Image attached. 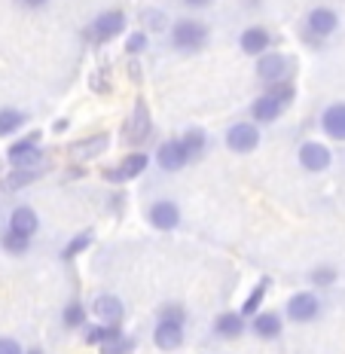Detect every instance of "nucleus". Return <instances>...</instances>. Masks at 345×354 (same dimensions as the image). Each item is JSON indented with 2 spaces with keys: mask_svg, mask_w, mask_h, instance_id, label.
Instances as JSON below:
<instances>
[{
  "mask_svg": "<svg viewBox=\"0 0 345 354\" xmlns=\"http://www.w3.org/2000/svg\"><path fill=\"white\" fill-rule=\"evenodd\" d=\"M293 101H297V83H278V86H269L263 95H257L251 101V107H248V116H251V122L257 125H272L281 120V113L288 110Z\"/></svg>",
  "mask_w": 345,
  "mask_h": 354,
  "instance_id": "f257e3e1",
  "label": "nucleus"
},
{
  "mask_svg": "<svg viewBox=\"0 0 345 354\" xmlns=\"http://www.w3.org/2000/svg\"><path fill=\"white\" fill-rule=\"evenodd\" d=\"M168 49L180 55H199L211 40V28L199 19H178L168 25Z\"/></svg>",
  "mask_w": 345,
  "mask_h": 354,
  "instance_id": "f03ea898",
  "label": "nucleus"
},
{
  "mask_svg": "<svg viewBox=\"0 0 345 354\" xmlns=\"http://www.w3.org/2000/svg\"><path fill=\"white\" fill-rule=\"evenodd\" d=\"M254 73L266 88L278 83H290L293 73H297V58L290 53H281V49H269V53L257 55Z\"/></svg>",
  "mask_w": 345,
  "mask_h": 354,
  "instance_id": "7ed1b4c3",
  "label": "nucleus"
},
{
  "mask_svg": "<svg viewBox=\"0 0 345 354\" xmlns=\"http://www.w3.org/2000/svg\"><path fill=\"white\" fill-rule=\"evenodd\" d=\"M129 28V16L126 10H104L98 12L89 25H86V40L95 43V46H107V43H113L116 37H122Z\"/></svg>",
  "mask_w": 345,
  "mask_h": 354,
  "instance_id": "20e7f679",
  "label": "nucleus"
},
{
  "mask_svg": "<svg viewBox=\"0 0 345 354\" xmlns=\"http://www.w3.org/2000/svg\"><path fill=\"white\" fill-rule=\"evenodd\" d=\"M153 138V116L147 98H138L131 107V116L122 122V144H129L131 150H141V147Z\"/></svg>",
  "mask_w": 345,
  "mask_h": 354,
  "instance_id": "39448f33",
  "label": "nucleus"
},
{
  "mask_svg": "<svg viewBox=\"0 0 345 354\" xmlns=\"http://www.w3.org/2000/svg\"><path fill=\"white\" fill-rule=\"evenodd\" d=\"M147 168H150V153L131 150V153H126V156L116 162V165L101 168V180H104V183H113V187H122V183L135 180V177H144Z\"/></svg>",
  "mask_w": 345,
  "mask_h": 354,
  "instance_id": "423d86ee",
  "label": "nucleus"
},
{
  "mask_svg": "<svg viewBox=\"0 0 345 354\" xmlns=\"http://www.w3.org/2000/svg\"><path fill=\"white\" fill-rule=\"evenodd\" d=\"M6 162H10V168H43L46 153L40 147V131L21 135L19 141H12L6 147Z\"/></svg>",
  "mask_w": 345,
  "mask_h": 354,
  "instance_id": "0eeeda50",
  "label": "nucleus"
},
{
  "mask_svg": "<svg viewBox=\"0 0 345 354\" xmlns=\"http://www.w3.org/2000/svg\"><path fill=\"white\" fill-rule=\"evenodd\" d=\"M260 125L251 122V120H239L232 122L230 129L223 131V144L230 153H236V156H248V153H254L257 147H260Z\"/></svg>",
  "mask_w": 345,
  "mask_h": 354,
  "instance_id": "6e6552de",
  "label": "nucleus"
},
{
  "mask_svg": "<svg viewBox=\"0 0 345 354\" xmlns=\"http://www.w3.org/2000/svg\"><path fill=\"white\" fill-rule=\"evenodd\" d=\"M144 220L153 226L156 232H171L180 226V205L174 202V198H153L150 205L144 208Z\"/></svg>",
  "mask_w": 345,
  "mask_h": 354,
  "instance_id": "1a4fd4ad",
  "label": "nucleus"
},
{
  "mask_svg": "<svg viewBox=\"0 0 345 354\" xmlns=\"http://www.w3.org/2000/svg\"><path fill=\"white\" fill-rule=\"evenodd\" d=\"M336 28H339V16H336V10H330V6H312L309 16L303 21V31H306V40L309 43H324L327 37L336 34Z\"/></svg>",
  "mask_w": 345,
  "mask_h": 354,
  "instance_id": "9d476101",
  "label": "nucleus"
},
{
  "mask_svg": "<svg viewBox=\"0 0 345 354\" xmlns=\"http://www.w3.org/2000/svg\"><path fill=\"white\" fill-rule=\"evenodd\" d=\"M284 315L293 324H312L321 315V297L312 290H297L288 297V306H284Z\"/></svg>",
  "mask_w": 345,
  "mask_h": 354,
  "instance_id": "9b49d317",
  "label": "nucleus"
},
{
  "mask_svg": "<svg viewBox=\"0 0 345 354\" xmlns=\"http://www.w3.org/2000/svg\"><path fill=\"white\" fill-rule=\"evenodd\" d=\"M183 339H187V321L156 318V324H153V345L159 351H178Z\"/></svg>",
  "mask_w": 345,
  "mask_h": 354,
  "instance_id": "f8f14e48",
  "label": "nucleus"
},
{
  "mask_svg": "<svg viewBox=\"0 0 345 354\" xmlns=\"http://www.w3.org/2000/svg\"><path fill=\"white\" fill-rule=\"evenodd\" d=\"M153 162H156L165 174H178L189 165V156H187V150H183L180 138H165V141L156 147V153H153Z\"/></svg>",
  "mask_w": 345,
  "mask_h": 354,
  "instance_id": "ddd939ff",
  "label": "nucleus"
},
{
  "mask_svg": "<svg viewBox=\"0 0 345 354\" xmlns=\"http://www.w3.org/2000/svg\"><path fill=\"white\" fill-rule=\"evenodd\" d=\"M297 162H299V168H303V171L321 174V171H327V168H330L333 153H330V147L321 144V141H303V144H299V150H297Z\"/></svg>",
  "mask_w": 345,
  "mask_h": 354,
  "instance_id": "4468645a",
  "label": "nucleus"
},
{
  "mask_svg": "<svg viewBox=\"0 0 345 354\" xmlns=\"http://www.w3.org/2000/svg\"><path fill=\"white\" fill-rule=\"evenodd\" d=\"M107 150H110V135H107V131H92V135L80 138V141H73V144L68 147L71 159H77V162L101 159Z\"/></svg>",
  "mask_w": 345,
  "mask_h": 354,
  "instance_id": "2eb2a0df",
  "label": "nucleus"
},
{
  "mask_svg": "<svg viewBox=\"0 0 345 354\" xmlns=\"http://www.w3.org/2000/svg\"><path fill=\"white\" fill-rule=\"evenodd\" d=\"M248 330L260 339V342H272V339H278L284 333V318L278 312H257L248 318Z\"/></svg>",
  "mask_w": 345,
  "mask_h": 354,
  "instance_id": "dca6fc26",
  "label": "nucleus"
},
{
  "mask_svg": "<svg viewBox=\"0 0 345 354\" xmlns=\"http://www.w3.org/2000/svg\"><path fill=\"white\" fill-rule=\"evenodd\" d=\"M272 43H275V37L269 28H263V25H248L245 31L239 34V49L245 55H263V53H269L272 49Z\"/></svg>",
  "mask_w": 345,
  "mask_h": 354,
  "instance_id": "f3484780",
  "label": "nucleus"
},
{
  "mask_svg": "<svg viewBox=\"0 0 345 354\" xmlns=\"http://www.w3.org/2000/svg\"><path fill=\"white\" fill-rule=\"evenodd\" d=\"M245 330H248V318L241 312H220L214 324H211L214 339H223V342H236V339L245 336Z\"/></svg>",
  "mask_w": 345,
  "mask_h": 354,
  "instance_id": "a211bd4d",
  "label": "nucleus"
},
{
  "mask_svg": "<svg viewBox=\"0 0 345 354\" xmlns=\"http://www.w3.org/2000/svg\"><path fill=\"white\" fill-rule=\"evenodd\" d=\"M89 312L104 324H122V318H126V302L116 297V293H98L92 299Z\"/></svg>",
  "mask_w": 345,
  "mask_h": 354,
  "instance_id": "6ab92c4d",
  "label": "nucleus"
},
{
  "mask_svg": "<svg viewBox=\"0 0 345 354\" xmlns=\"http://www.w3.org/2000/svg\"><path fill=\"white\" fill-rule=\"evenodd\" d=\"M6 230L25 235V239H34V235L40 232V214H37L31 205H16V208L10 211V217H6Z\"/></svg>",
  "mask_w": 345,
  "mask_h": 354,
  "instance_id": "aec40b11",
  "label": "nucleus"
},
{
  "mask_svg": "<svg viewBox=\"0 0 345 354\" xmlns=\"http://www.w3.org/2000/svg\"><path fill=\"white\" fill-rule=\"evenodd\" d=\"M321 131L330 141H345V101H333L321 110Z\"/></svg>",
  "mask_w": 345,
  "mask_h": 354,
  "instance_id": "412c9836",
  "label": "nucleus"
},
{
  "mask_svg": "<svg viewBox=\"0 0 345 354\" xmlns=\"http://www.w3.org/2000/svg\"><path fill=\"white\" fill-rule=\"evenodd\" d=\"M43 177V168H10L0 177V193H19V189L31 187Z\"/></svg>",
  "mask_w": 345,
  "mask_h": 354,
  "instance_id": "4be33fe9",
  "label": "nucleus"
},
{
  "mask_svg": "<svg viewBox=\"0 0 345 354\" xmlns=\"http://www.w3.org/2000/svg\"><path fill=\"white\" fill-rule=\"evenodd\" d=\"M120 336H122L120 324L98 321V324H86V327H83V339H86V345H92V348H101V345L113 342V339H120Z\"/></svg>",
  "mask_w": 345,
  "mask_h": 354,
  "instance_id": "5701e85b",
  "label": "nucleus"
},
{
  "mask_svg": "<svg viewBox=\"0 0 345 354\" xmlns=\"http://www.w3.org/2000/svg\"><path fill=\"white\" fill-rule=\"evenodd\" d=\"M180 144H183V150H187L189 162L202 159L205 153H208V131H205L202 125H189V129L180 135Z\"/></svg>",
  "mask_w": 345,
  "mask_h": 354,
  "instance_id": "b1692460",
  "label": "nucleus"
},
{
  "mask_svg": "<svg viewBox=\"0 0 345 354\" xmlns=\"http://www.w3.org/2000/svg\"><path fill=\"white\" fill-rule=\"evenodd\" d=\"M89 324V308L83 306V299H68L62 308V327L64 330H83Z\"/></svg>",
  "mask_w": 345,
  "mask_h": 354,
  "instance_id": "393cba45",
  "label": "nucleus"
},
{
  "mask_svg": "<svg viewBox=\"0 0 345 354\" xmlns=\"http://www.w3.org/2000/svg\"><path fill=\"white\" fill-rule=\"evenodd\" d=\"M28 125V113L19 107H0V138L19 135L21 129Z\"/></svg>",
  "mask_w": 345,
  "mask_h": 354,
  "instance_id": "a878e982",
  "label": "nucleus"
},
{
  "mask_svg": "<svg viewBox=\"0 0 345 354\" xmlns=\"http://www.w3.org/2000/svg\"><path fill=\"white\" fill-rule=\"evenodd\" d=\"M34 245V239H25V235H19V232H12V230H0V250L3 254H10V257H25L28 250H31Z\"/></svg>",
  "mask_w": 345,
  "mask_h": 354,
  "instance_id": "bb28decb",
  "label": "nucleus"
},
{
  "mask_svg": "<svg viewBox=\"0 0 345 354\" xmlns=\"http://www.w3.org/2000/svg\"><path fill=\"white\" fill-rule=\"evenodd\" d=\"M269 287H272V281H269V278H260V281L254 284V290L248 293L245 302H241V308H239V312L245 315V318H251V315H257V312L263 308V299H266Z\"/></svg>",
  "mask_w": 345,
  "mask_h": 354,
  "instance_id": "cd10ccee",
  "label": "nucleus"
},
{
  "mask_svg": "<svg viewBox=\"0 0 345 354\" xmlns=\"http://www.w3.org/2000/svg\"><path fill=\"white\" fill-rule=\"evenodd\" d=\"M92 241H95V235H92V230H83V232H77L73 239L68 241V245L62 248V260L64 263H71V260H77L80 254H86V250L92 248Z\"/></svg>",
  "mask_w": 345,
  "mask_h": 354,
  "instance_id": "c85d7f7f",
  "label": "nucleus"
},
{
  "mask_svg": "<svg viewBox=\"0 0 345 354\" xmlns=\"http://www.w3.org/2000/svg\"><path fill=\"white\" fill-rule=\"evenodd\" d=\"M168 16L162 10H144L141 12V31H150V34H162V31H168Z\"/></svg>",
  "mask_w": 345,
  "mask_h": 354,
  "instance_id": "c756f323",
  "label": "nucleus"
},
{
  "mask_svg": "<svg viewBox=\"0 0 345 354\" xmlns=\"http://www.w3.org/2000/svg\"><path fill=\"white\" fill-rule=\"evenodd\" d=\"M150 46V34L147 31H131L126 34V58H141Z\"/></svg>",
  "mask_w": 345,
  "mask_h": 354,
  "instance_id": "7c9ffc66",
  "label": "nucleus"
},
{
  "mask_svg": "<svg viewBox=\"0 0 345 354\" xmlns=\"http://www.w3.org/2000/svg\"><path fill=\"white\" fill-rule=\"evenodd\" d=\"M336 269L333 266H315V269L309 272V281H312V287H321V290H324V287H333L336 284Z\"/></svg>",
  "mask_w": 345,
  "mask_h": 354,
  "instance_id": "2f4dec72",
  "label": "nucleus"
},
{
  "mask_svg": "<svg viewBox=\"0 0 345 354\" xmlns=\"http://www.w3.org/2000/svg\"><path fill=\"white\" fill-rule=\"evenodd\" d=\"M135 336H126V333H122L120 339H113V342H107V345H101V354H131V351H135Z\"/></svg>",
  "mask_w": 345,
  "mask_h": 354,
  "instance_id": "473e14b6",
  "label": "nucleus"
},
{
  "mask_svg": "<svg viewBox=\"0 0 345 354\" xmlns=\"http://www.w3.org/2000/svg\"><path fill=\"white\" fill-rule=\"evenodd\" d=\"M89 86H92V92H101V95H107L110 88H113V83H110V68H107V64H101V68L92 71Z\"/></svg>",
  "mask_w": 345,
  "mask_h": 354,
  "instance_id": "72a5a7b5",
  "label": "nucleus"
},
{
  "mask_svg": "<svg viewBox=\"0 0 345 354\" xmlns=\"http://www.w3.org/2000/svg\"><path fill=\"white\" fill-rule=\"evenodd\" d=\"M156 318H174V321H187V308L180 302H162L156 308Z\"/></svg>",
  "mask_w": 345,
  "mask_h": 354,
  "instance_id": "f704fd0d",
  "label": "nucleus"
},
{
  "mask_svg": "<svg viewBox=\"0 0 345 354\" xmlns=\"http://www.w3.org/2000/svg\"><path fill=\"white\" fill-rule=\"evenodd\" d=\"M25 348H21V342L19 339H12V336H0V354H21Z\"/></svg>",
  "mask_w": 345,
  "mask_h": 354,
  "instance_id": "c9c22d12",
  "label": "nucleus"
},
{
  "mask_svg": "<svg viewBox=\"0 0 345 354\" xmlns=\"http://www.w3.org/2000/svg\"><path fill=\"white\" fill-rule=\"evenodd\" d=\"M129 73H131V80H135V83H141V64H138V58H129Z\"/></svg>",
  "mask_w": 345,
  "mask_h": 354,
  "instance_id": "e433bc0d",
  "label": "nucleus"
},
{
  "mask_svg": "<svg viewBox=\"0 0 345 354\" xmlns=\"http://www.w3.org/2000/svg\"><path fill=\"white\" fill-rule=\"evenodd\" d=\"M211 3H214V0H183V6H187V10H208Z\"/></svg>",
  "mask_w": 345,
  "mask_h": 354,
  "instance_id": "4c0bfd02",
  "label": "nucleus"
},
{
  "mask_svg": "<svg viewBox=\"0 0 345 354\" xmlns=\"http://www.w3.org/2000/svg\"><path fill=\"white\" fill-rule=\"evenodd\" d=\"M19 6H25V10H43V6L49 3V0H16Z\"/></svg>",
  "mask_w": 345,
  "mask_h": 354,
  "instance_id": "58836bf2",
  "label": "nucleus"
},
{
  "mask_svg": "<svg viewBox=\"0 0 345 354\" xmlns=\"http://www.w3.org/2000/svg\"><path fill=\"white\" fill-rule=\"evenodd\" d=\"M68 129H71V120H68V116H62V120L53 122V131H55V135H64Z\"/></svg>",
  "mask_w": 345,
  "mask_h": 354,
  "instance_id": "ea45409f",
  "label": "nucleus"
},
{
  "mask_svg": "<svg viewBox=\"0 0 345 354\" xmlns=\"http://www.w3.org/2000/svg\"><path fill=\"white\" fill-rule=\"evenodd\" d=\"M68 177H73V180H80V177H83V165H77V168H71V171H68Z\"/></svg>",
  "mask_w": 345,
  "mask_h": 354,
  "instance_id": "a19ab883",
  "label": "nucleus"
},
{
  "mask_svg": "<svg viewBox=\"0 0 345 354\" xmlns=\"http://www.w3.org/2000/svg\"><path fill=\"white\" fill-rule=\"evenodd\" d=\"M21 354H46V351H43V348H25Z\"/></svg>",
  "mask_w": 345,
  "mask_h": 354,
  "instance_id": "79ce46f5",
  "label": "nucleus"
}]
</instances>
